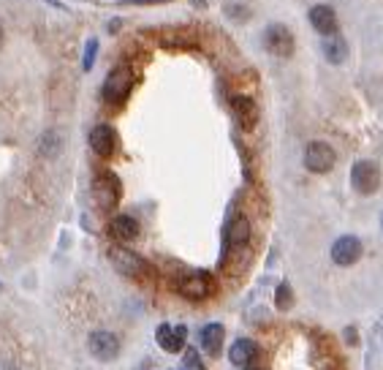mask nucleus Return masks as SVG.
I'll use <instances>...</instances> for the list:
<instances>
[{"instance_id":"5701e85b","label":"nucleus","mask_w":383,"mask_h":370,"mask_svg":"<svg viewBox=\"0 0 383 370\" xmlns=\"http://www.w3.org/2000/svg\"><path fill=\"white\" fill-rule=\"evenodd\" d=\"M125 3H136V6H150V3H166V0H125Z\"/></svg>"},{"instance_id":"4be33fe9","label":"nucleus","mask_w":383,"mask_h":370,"mask_svg":"<svg viewBox=\"0 0 383 370\" xmlns=\"http://www.w3.org/2000/svg\"><path fill=\"white\" fill-rule=\"evenodd\" d=\"M185 365H188V368H201L199 352H196V349H188V352H185Z\"/></svg>"},{"instance_id":"7ed1b4c3","label":"nucleus","mask_w":383,"mask_h":370,"mask_svg":"<svg viewBox=\"0 0 383 370\" xmlns=\"http://www.w3.org/2000/svg\"><path fill=\"white\" fill-rule=\"evenodd\" d=\"M350 185L362 196H372L381 188V166L375 161H356L350 169Z\"/></svg>"},{"instance_id":"aec40b11","label":"nucleus","mask_w":383,"mask_h":370,"mask_svg":"<svg viewBox=\"0 0 383 370\" xmlns=\"http://www.w3.org/2000/svg\"><path fill=\"white\" fill-rule=\"evenodd\" d=\"M275 305H278V311H291L294 308V291L285 281L280 283L278 291H275Z\"/></svg>"},{"instance_id":"6ab92c4d","label":"nucleus","mask_w":383,"mask_h":370,"mask_svg":"<svg viewBox=\"0 0 383 370\" xmlns=\"http://www.w3.org/2000/svg\"><path fill=\"white\" fill-rule=\"evenodd\" d=\"M60 147H63V139H60V134L57 131H47L44 137H41V141H38V153L47 158H52V156H57L60 153Z\"/></svg>"},{"instance_id":"9b49d317","label":"nucleus","mask_w":383,"mask_h":370,"mask_svg":"<svg viewBox=\"0 0 383 370\" xmlns=\"http://www.w3.org/2000/svg\"><path fill=\"white\" fill-rule=\"evenodd\" d=\"M185 337H188V327H172V324H160L155 330V340L163 352L177 354L185 349Z\"/></svg>"},{"instance_id":"dca6fc26","label":"nucleus","mask_w":383,"mask_h":370,"mask_svg":"<svg viewBox=\"0 0 383 370\" xmlns=\"http://www.w3.org/2000/svg\"><path fill=\"white\" fill-rule=\"evenodd\" d=\"M321 52L324 57L329 60L331 66H340V63H346V57H348V44H346V38L343 35H324V44H321Z\"/></svg>"},{"instance_id":"f3484780","label":"nucleus","mask_w":383,"mask_h":370,"mask_svg":"<svg viewBox=\"0 0 383 370\" xmlns=\"http://www.w3.org/2000/svg\"><path fill=\"white\" fill-rule=\"evenodd\" d=\"M256 357H259V349H256V343H253L250 337L234 340V346L228 349V359H231V365H237V368H244V365L253 362Z\"/></svg>"},{"instance_id":"4468645a","label":"nucleus","mask_w":383,"mask_h":370,"mask_svg":"<svg viewBox=\"0 0 383 370\" xmlns=\"http://www.w3.org/2000/svg\"><path fill=\"white\" fill-rule=\"evenodd\" d=\"M109 234L114 240H120V243H131V240L139 237V224L131 215H114L112 224H109Z\"/></svg>"},{"instance_id":"a211bd4d","label":"nucleus","mask_w":383,"mask_h":370,"mask_svg":"<svg viewBox=\"0 0 383 370\" xmlns=\"http://www.w3.org/2000/svg\"><path fill=\"white\" fill-rule=\"evenodd\" d=\"M226 240L231 248H242L247 245V240H250V221L244 218V215H237V218H231V224H228V231H226Z\"/></svg>"},{"instance_id":"6e6552de","label":"nucleus","mask_w":383,"mask_h":370,"mask_svg":"<svg viewBox=\"0 0 383 370\" xmlns=\"http://www.w3.org/2000/svg\"><path fill=\"white\" fill-rule=\"evenodd\" d=\"M264 47L275 57H291L294 54V33L285 25L275 22V25H269L264 30Z\"/></svg>"},{"instance_id":"a878e982","label":"nucleus","mask_w":383,"mask_h":370,"mask_svg":"<svg viewBox=\"0 0 383 370\" xmlns=\"http://www.w3.org/2000/svg\"><path fill=\"white\" fill-rule=\"evenodd\" d=\"M381 229H383V212H381Z\"/></svg>"},{"instance_id":"1a4fd4ad","label":"nucleus","mask_w":383,"mask_h":370,"mask_svg":"<svg viewBox=\"0 0 383 370\" xmlns=\"http://www.w3.org/2000/svg\"><path fill=\"white\" fill-rule=\"evenodd\" d=\"M88 349H90V354H93L95 359L109 362V359H114V357L120 354V337L114 335V333L98 330V333H93V335H90Z\"/></svg>"},{"instance_id":"393cba45","label":"nucleus","mask_w":383,"mask_h":370,"mask_svg":"<svg viewBox=\"0 0 383 370\" xmlns=\"http://www.w3.org/2000/svg\"><path fill=\"white\" fill-rule=\"evenodd\" d=\"M3 41H6V35H3V28H0V50H3Z\"/></svg>"},{"instance_id":"9d476101","label":"nucleus","mask_w":383,"mask_h":370,"mask_svg":"<svg viewBox=\"0 0 383 370\" xmlns=\"http://www.w3.org/2000/svg\"><path fill=\"white\" fill-rule=\"evenodd\" d=\"M90 147H93L95 156L112 158V156L117 153V134H114V128L106 123L95 125V128L90 131Z\"/></svg>"},{"instance_id":"0eeeda50","label":"nucleus","mask_w":383,"mask_h":370,"mask_svg":"<svg viewBox=\"0 0 383 370\" xmlns=\"http://www.w3.org/2000/svg\"><path fill=\"white\" fill-rule=\"evenodd\" d=\"M362 253H365L362 240H359L356 234H343V237H337L334 245H331V262L337 267H350L362 259Z\"/></svg>"},{"instance_id":"ddd939ff","label":"nucleus","mask_w":383,"mask_h":370,"mask_svg":"<svg viewBox=\"0 0 383 370\" xmlns=\"http://www.w3.org/2000/svg\"><path fill=\"white\" fill-rule=\"evenodd\" d=\"M310 25H313V30H318L321 35H334L337 33V14H334V8L331 6H313L310 8Z\"/></svg>"},{"instance_id":"bb28decb","label":"nucleus","mask_w":383,"mask_h":370,"mask_svg":"<svg viewBox=\"0 0 383 370\" xmlns=\"http://www.w3.org/2000/svg\"><path fill=\"white\" fill-rule=\"evenodd\" d=\"M244 370H253V368H244Z\"/></svg>"},{"instance_id":"412c9836","label":"nucleus","mask_w":383,"mask_h":370,"mask_svg":"<svg viewBox=\"0 0 383 370\" xmlns=\"http://www.w3.org/2000/svg\"><path fill=\"white\" fill-rule=\"evenodd\" d=\"M95 54H98V41H95V38H90L88 44H85V57H82V69H85V71L93 69V63H95Z\"/></svg>"},{"instance_id":"39448f33","label":"nucleus","mask_w":383,"mask_h":370,"mask_svg":"<svg viewBox=\"0 0 383 370\" xmlns=\"http://www.w3.org/2000/svg\"><path fill=\"white\" fill-rule=\"evenodd\" d=\"M177 291H179L185 300L201 302L215 291V281H212L209 272H188V275H182V278L177 281Z\"/></svg>"},{"instance_id":"423d86ee","label":"nucleus","mask_w":383,"mask_h":370,"mask_svg":"<svg viewBox=\"0 0 383 370\" xmlns=\"http://www.w3.org/2000/svg\"><path fill=\"white\" fill-rule=\"evenodd\" d=\"M334 150H331V144L326 141H310L307 147H305V166H307V172H313V175H326L331 172V166H334Z\"/></svg>"},{"instance_id":"2eb2a0df","label":"nucleus","mask_w":383,"mask_h":370,"mask_svg":"<svg viewBox=\"0 0 383 370\" xmlns=\"http://www.w3.org/2000/svg\"><path fill=\"white\" fill-rule=\"evenodd\" d=\"M201 349L209 354V357H218V354L223 352V337H226V330H223V324H218V321H212L207 324L204 330H201Z\"/></svg>"},{"instance_id":"20e7f679","label":"nucleus","mask_w":383,"mask_h":370,"mask_svg":"<svg viewBox=\"0 0 383 370\" xmlns=\"http://www.w3.org/2000/svg\"><path fill=\"white\" fill-rule=\"evenodd\" d=\"M131 88H134V76H131V71L125 69V66H120V69H114L109 76H106L104 101L112 106L125 104V98L131 96Z\"/></svg>"},{"instance_id":"f03ea898","label":"nucleus","mask_w":383,"mask_h":370,"mask_svg":"<svg viewBox=\"0 0 383 370\" xmlns=\"http://www.w3.org/2000/svg\"><path fill=\"white\" fill-rule=\"evenodd\" d=\"M120 196H122V183L114 172L104 169V172L95 175V180H93V199H95V204L101 210H114L117 202H120Z\"/></svg>"},{"instance_id":"b1692460","label":"nucleus","mask_w":383,"mask_h":370,"mask_svg":"<svg viewBox=\"0 0 383 370\" xmlns=\"http://www.w3.org/2000/svg\"><path fill=\"white\" fill-rule=\"evenodd\" d=\"M0 370H14L11 365H6V362H0Z\"/></svg>"},{"instance_id":"f8f14e48","label":"nucleus","mask_w":383,"mask_h":370,"mask_svg":"<svg viewBox=\"0 0 383 370\" xmlns=\"http://www.w3.org/2000/svg\"><path fill=\"white\" fill-rule=\"evenodd\" d=\"M231 112H234L240 128H244V131H253L256 123H259V106L250 96H234L231 98Z\"/></svg>"},{"instance_id":"f257e3e1","label":"nucleus","mask_w":383,"mask_h":370,"mask_svg":"<svg viewBox=\"0 0 383 370\" xmlns=\"http://www.w3.org/2000/svg\"><path fill=\"white\" fill-rule=\"evenodd\" d=\"M109 262H112V267H114L120 275H125V278L141 281V278H150V275H153V267L147 265V259H141L139 253H134V250H128V248H122V245H114L109 250Z\"/></svg>"}]
</instances>
